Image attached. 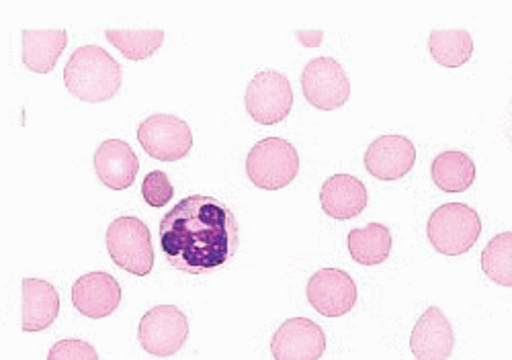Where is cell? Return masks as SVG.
<instances>
[{
	"mask_svg": "<svg viewBox=\"0 0 512 360\" xmlns=\"http://www.w3.org/2000/svg\"><path fill=\"white\" fill-rule=\"evenodd\" d=\"M166 262L187 275H209L238 252L236 213L220 199L189 195L170 209L158 230Z\"/></svg>",
	"mask_w": 512,
	"mask_h": 360,
	"instance_id": "obj_1",
	"label": "cell"
},
{
	"mask_svg": "<svg viewBox=\"0 0 512 360\" xmlns=\"http://www.w3.org/2000/svg\"><path fill=\"white\" fill-rule=\"evenodd\" d=\"M121 80L123 70L119 62L99 45H82L64 68L68 93L84 103L111 101L119 93Z\"/></svg>",
	"mask_w": 512,
	"mask_h": 360,
	"instance_id": "obj_2",
	"label": "cell"
},
{
	"mask_svg": "<svg viewBox=\"0 0 512 360\" xmlns=\"http://www.w3.org/2000/svg\"><path fill=\"white\" fill-rule=\"evenodd\" d=\"M480 234V213L463 203L441 205L426 223V236L435 250L445 256H461L469 252L480 240Z\"/></svg>",
	"mask_w": 512,
	"mask_h": 360,
	"instance_id": "obj_3",
	"label": "cell"
},
{
	"mask_svg": "<svg viewBox=\"0 0 512 360\" xmlns=\"http://www.w3.org/2000/svg\"><path fill=\"white\" fill-rule=\"evenodd\" d=\"M111 260L125 273L148 277L154 268V248L148 225L140 217L123 215L111 221L107 230Z\"/></svg>",
	"mask_w": 512,
	"mask_h": 360,
	"instance_id": "obj_4",
	"label": "cell"
},
{
	"mask_svg": "<svg viewBox=\"0 0 512 360\" xmlns=\"http://www.w3.org/2000/svg\"><path fill=\"white\" fill-rule=\"evenodd\" d=\"M297 172H300V156L283 138L261 140L248 152L246 174L254 187L279 191L293 183Z\"/></svg>",
	"mask_w": 512,
	"mask_h": 360,
	"instance_id": "obj_5",
	"label": "cell"
},
{
	"mask_svg": "<svg viewBox=\"0 0 512 360\" xmlns=\"http://www.w3.org/2000/svg\"><path fill=\"white\" fill-rule=\"evenodd\" d=\"M138 142L148 156L160 162H179L193 148V133L187 121L168 113H156L140 123Z\"/></svg>",
	"mask_w": 512,
	"mask_h": 360,
	"instance_id": "obj_6",
	"label": "cell"
},
{
	"mask_svg": "<svg viewBox=\"0 0 512 360\" xmlns=\"http://www.w3.org/2000/svg\"><path fill=\"white\" fill-rule=\"evenodd\" d=\"M189 336V320L177 305H156L144 313L138 328L142 348L158 358L177 354Z\"/></svg>",
	"mask_w": 512,
	"mask_h": 360,
	"instance_id": "obj_7",
	"label": "cell"
},
{
	"mask_svg": "<svg viewBox=\"0 0 512 360\" xmlns=\"http://www.w3.org/2000/svg\"><path fill=\"white\" fill-rule=\"evenodd\" d=\"M248 115L261 125H275L287 119L293 107V88L287 76L275 70L256 74L244 95Z\"/></svg>",
	"mask_w": 512,
	"mask_h": 360,
	"instance_id": "obj_8",
	"label": "cell"
},
{
	"mask_svg": "<svg viewBox=\"0 0 512 360\" xmlns=\"http://www.w3.org/2000/svg\"><path fill=\"white\" fill-rule=\"evenodd\" d=\"M302 88L306 101L320 111L340 109L351 97L349 76L332 58H314L304 68Z\"/></svg>",
	"mask_w": 512,
	"mask_h": 360,
	"instance_id": "obj_9",
	"label": "cell"
},
{
	"mask_svg": "<svg viewBox=\"0 0 512 360\" xmlns=\"http://www.w3.org/2000/svg\"><path fill=\"white\" fill-rule=\"evenodd\" d=\"M308 301L324 318L347 315L357 303V285L340 268H322L308 281Z\"/></svg>",
	"mask_w": 512,
	"mask_h": 360,
	"instance_id": "obj_10",
	"label": "cell"
},
{
	"mask_svg": "<svg viewBox=\"0 0 512 360\" xmlns=\"http://www.w3.org/2000/svg\"><path fill=\"white\" fill-rule=\"evenodd\" d=\"M324 350L326 334L308 318H291L283 322L271 340L275 360H318Z\"/></svg>",
	"mask_w": 512,
	"mask_h": 360,
	"instance_id": "obj_11",
	"label": "cell"
},
{
	"mask_svg": "<svg viewBox=\"0 0 512 360\" xmlns=\"http://www.w3.org/2000/svg\"><path fill=\"white\" fill-rule=\"evenodd\" d=\"M416 164V148L406 135H381L365 152V168L377 180H400Z\"/></svg>",
	"mask_w": 512,
	"mask_h": 360,
	"instance_id": "obj_12",
	"label": "cell"
},
{
	"mask_svg": "<svg viewBox=\"0 0 512 360\" xmlns=\"http://www.w3.org/2000/svg\"><path fill=\"white\" fill-rule=\"evenodd\" d=\"M455 334L447 315L429 307L416 322L410 336V350L416 360H447L453 354Z\"/></svg>",
	"mask_w": 512,
	"mask_h": 360,
	"instance_id": "obj_13",
	"label": "cell"
},
{
	"mask_svg": "<svg viewBox=\"0 0 512 360\" xmlns=\"http://www.w3.org/2000/svg\"><path fill=\"white\" fill-rule=\"evenodd\" d=\"M72 303L78 313L91 320L109 318L121 303V287L109 273H89L72 287Z\"/></svg>",
	"mask_w": 512,
	"mask_h": 360,
	"instance_id": "obj_14",
	"label": "cell"
},
{
	"mask_svg": "<svg viewBox=\"0 0 512 360\" xmlns=\"http://www.w3.org/2000/svg\"><path fill=\"white\" fill-rule=\"evenodd\" d=\"M140 160L123 140H107L95 152V172L101 183L113 191L130 189L136 183Z\"/></svg>",
	"mask_w": 512,
	"mask_h": 360,
	"instance_id": "obj_15",
	"label": "cell"
},
{
	"mask_svg": "<svg viewBox=\"0 0 512 360\" xmlns=\"http://www.w3.org/2000/svg\"><path fill=\"white\" fill-rule=\"evenodd\" d=\"M320 203L332 219H353L367 207V189L357 176L334 174L322 185Z\"/></svg>",
	"mask_w": 512,
	"mask_h": 360,
	"instance_id": "obj_16",
	"label": "cell"
},
{
	"mask_svg": "<svg viewBox=\"0 0 512 360\" xmlns=\"http://www.w3.org/2000/svg\"><path fill=\"white\" fill-rule=\"evenodd\" d=\"M23 332H41L48 330L60 313V295L58 289L41 279H23Z\"/></svg>",
	"mask_w": 512,
	"mask_h": 360,
	"instance_id": "obj_17",
	"label": "cell"
},
{
	"mask_svg": "<svg viewBox=\"0 0 512 360\" xmlns=\"http://www.w3.org/2000/svg\"><path fill=\"white\" fill-rule=\"evenodd\" d=\"M68 33L64 29L23 31V64L35 74H48L56 68L62 52L66 50Z\"/></svg>",
	"mask_w": 512,
	"mask_h": 360,
	"instance_id": "obj_18",
	"label": "cell"
},
{
	"mask_svg": "<svg viewBox=\"0 0 512 360\" xmlns=\"http://www.w3.org/2000/svg\"><path fill=\"white\" fill-rule=\"evenodd\" d=\"M349 254L357 264L377 266L386 262L392 252V234L381 223H369L365 228H355L347 238Z\"/></svg>",
	"mask_w": 512,
	"mask_h": 360,
	"instance_id": "obj_19",
	"label": "cell"
},
{
	"mask_svg": "<svg viewBox=\"0 0 512 360\" xmlns=\"http://www.w3.org/2000/svg\"><path fill=\"white\" fill-rule=\"evenodd\" d=\"M431 176L445 193H463L474 185L476 164L463 152H443L433 160Z\"/></svg>",
	"mask_w": 512,
	"mask_h": 360,
	"instance_id": "obj_20",
	"label": "cell"
},
{
	"mask_svg": "<svg viewBox=\"0 0 512 360\" xmlns=\"http://www.w3.org/2000/svg\"><path fill=\"white\" fill-rule=\"evenodd\" d=\"M429 50L437 64L445 68H459L474 54V39L467 31H433L429 37Z\"/></svg>",
	"mask_w": 512,
	"mask_h": 360,
	"instance_id": "obj_21",
	"label": "cell"
},
{
	"mask_svg": "<svg viewBox=\"0 0 512 360\" xmlns=\"http://www.w3.org/2000/svg\"><path fill=\"white\" fill-rule=\"evenodd\" d=\"M107 39L111 45L132 62H142L152 58L160 45L164 43L162 29H144V31H123V29H107Z\"/></svg>",
	"mask_w": 512,
	"mask_h": 360,
	"instance_id": "obj_22",
	"label": "cell"
},
{
	"mask_svg": "<svg viewBox=\"0 0 512 360\" xmlns=\"http://www.w3.org/2000/svg\"><path fill=\"white\" fill-rule=\"evenodd\" d=\"M482 270L500 287H512V232L494 236L482 252Z\"/></svg>",
	"mask_w": 512,
	"mask_h": 360,
	"instance_id": "obj_23",
	"label": "cell"
},
{
	"mask_svg": "<svg viewBox=\"0 0 512 360\" xmlns=\"http://www.w3.org/2000/svg\"><path fill=\"white\" fill-rule=\"evenodd\" d=\"M142 197L154 209L168 205V201L175 197V189H173V183H170V178L166 176V172L152 170L150 174H146L144 183H142Z\"/></svg>",
	"mask_w": 512,
	"mask_h": 360,
	"instance_id": "obj_24",
	"label": "cell"
},
{
	"mask_svg": "<svg viewBox=\"0 0 512 360\" xmlns=\"http://www.w3.org/2000/svg\"><path fill=\"white\" fill-rule=\"evenodd\" d=\"M48 360H99V354L93 344L84 342V340H76V338H68V340L56 342L50 348Z\"/></svg>",
	"mask_w": 512,
	"mask_h": 360,
	"instance_id": "obj_25",
	"label": "cell"
}]
</instances>
